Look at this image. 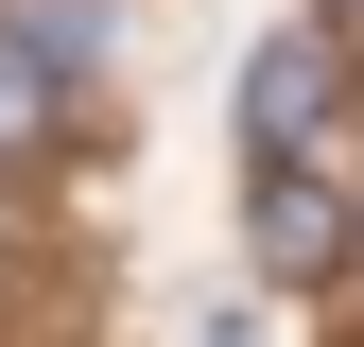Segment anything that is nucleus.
<instances>
[{
  "label": "nucleus",
  "instance_id": "obj_5",
  "mask_svg": "<svg viewBox=\"0 0 364 347\" xmlns=\"http://www.w3.org/2000/svg\"><path fill=\"white\" fill-rule=\"evenodd\" d=\"M0 260H18V208H0Z\"/></svg>",
  "mask_w": 364,
  "mask_h": 347
},
{
  "label": "nucleus",
  "instance_id": "obj_6",
  "mask_svg": "<svg viewBox=\"0 0 364 347\" xmlns=\"http://www.w3.org/2000/svg\"><path fill=\"white\" fill-rule=\"evenodd\" d=\"M347 18H364V0H330V35H347Z\"/></svg>",
  "mask_w": 364,
  "mask_h": 347
},
{
  "label": "nucleus",
  "instance_id": "obj_2",
  "mask_svg": "<svg viewBox=\"0 0 364 347\" xmlns=\"http://www.w3.org/2000/svg\"><path fill=\"white\" fill-rule=\"evenodd\" d=\"M243 243H260V278H347V191L330 174H260V208H243Z\"/></svg>",
  "mask_w": 364,
  "mask_h": 347
},
{
  "label": "nucleus",
  "instance_id": "obj_1",
  "mask_svg": "<svg viewBox=\"0 0 364 347\" xmlns=\"http://www.w3.org/2000/svg\"><path fill=\"white\" fill-rule=\"evenodd\" d=\"M330 105H347V35H330V18H295V35L243 53V139H260V174H295Z\"/></svg>",
  "mask_w": 364,
  "mask_h": 347
},
{
  "label": "nucleus",
  "instance_id": "obj_4",
  "mask_svg": "<svg viewBox=\"0 0 364 347\" xmlns=\"http://www.w3.org/2000/svg\"><path fill=\"white\" fill-rule=\"evenodd\" d=\"M0 18H18L53 70H105V0H0Z\"/></svg>",
  "mask_w": 364,
  "mask_h": 347
},
{
  "label": "nucleus",
  "instance_id": "obj_3",
  "mask_svg": "<svg viewBox=\"0 0 364 347\" xmlns=\"http://www.w3.org/2000/svg\"><path fill=\"white\" fill-rule=\"evenodd\" d=\"M53 122H70V70L35 53L18 18H0V156H35V139H53Z\"/></svg>",
  "mask_w": 364,
  "mask_h": 347
}]
</instances>
